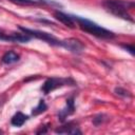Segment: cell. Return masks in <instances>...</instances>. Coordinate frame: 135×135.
<instances>
[{"label":"cell","mask_w":135,"mask_h":135,"mask_svg":"<svg viewBox=\"0 0 135 135\" xmlns=\"http://www.w3.org/2000/svg\"><path fill=\"white\" fill-rule=\"evenodd\" d=\"M27 118H28V116L24 115V114L21 113V112H17V113L12 117L11 123H12V126H14V127H22V126L24 124V122L27 120Z\"/></svg>","instance_id":"8fae6325"},{"label":"cell","mask_w":135,"mask_h":135,"mask_svg":"<svg viewBox=\"0 0 135 135\" xmlns=\"http://www.w3.org/2000/svg\"><path fill=\"white\" fill-rule=\"evenodd\" d=\"M19 30L24 33V34H27L28 36L31 37H34V38H37L39 40H42L46 43H49L50 45H54V46H61L62 47V44H63V41L56 38L55 36H53L52 34H49L46 32H42V31H39V30H32V28H27V27H23V26H19Z\"/></svg>","instance_id":"3957f363"},{"label":"cell","mask_w":135,"mask_h":135,"mask_svg":"<svg viewBox=\"0 0 135 135\" xmlns=\"http://www.w3.org/2000/svg\"><path fill=\"white\" fill-rule=\"evenodd\" d=\"M47 126H49V124H43V126H41L40 129L36 131V134H41V133L43 134V133H46V132H47Z\"/></svg>","instance_id":"e0dca14e"},{"label":"cell","mask_w":135,"mask_h":135,"mask_svg":"<svg viewBox=\"0 0 135 135\" xmlns=\"http://www.w3.org/2000/svg\"><path fill=\"white\" fill-rule=\"evenodd\" d=\"M54 17L61 23H63L65 26L70 27V28H74L75 27V21L72 17V15H68L65 13H62V12H59V11H56L54 12Z\"/></svg>","instance_id":"9c48e42d"},{"label":"cell","mask_w":135,"mask_h":135,"mask_svg":"<svg viewBox=\"0 0 135 135\" xmlns=\"http://www.w3.org/2000/svg\"><path fill=\"white\" fill-rule=\"evenodd\" d=\"M74 21L77 22L78 26L80 27L81 31L92 35V36H95L97 38H101V39H112L115 37V34L100 25H98L97 23L86 19V18H83V17H79V16H74L72 15Z\"/></svg>","instance_id":"7a4b0ae2"},{"label":"cell","mask_w":135,"mask_h":135,"mask_svg":"<svg viewBox=\"0 0 135 135\" xmlns=\"http://www.w3.org/2000/svg\"><path fill=\"white\" fill-rule=\"evenodd\" d=\"M31 36L24 33H4L0 31V40L8 41V42H18V43H25L31 40Z\"/></svg>","instance_id":"5b68a950"},{"label":"cell","mask_w":135,"mask_h":135,"mask_svg":"<svg viewBox=\"0 0 135 135\" xmlns=\"http://www.w3.org/2000/svg\"><path fill=\"white\" fill-rule=\"evenodd\" d=\"M115 93L118 96H121V97H131L130 92H128V91H126L124 89H121V88H116L115 89Z\"/></svg>","instance_id":"9a60e30c"},{"label":"cell","mask_w":135,"mask_h":135,"mask_svg":"<svg viewBox=\"0 0 135 135\" xmlns=\"http://www.w3.org/2000/svg\"><path fill=\"white\" fill-rule=\"evenodd\" d=\"M55 133H58V134H73V135H76V134H81V131L78 127V123L75 122V121H70L59 128H57L55 130Z\"/></svg>","instance_id":"ba28073f"},{"label":"cell","mask_w":135,"mask_h":135,"mask_svg":"<svg viewBox=\"0 0 135 135\" xmlns=\"http://www.w3.org/2000/svg\"><path fill=\"white\" fill-rule=\"evenodd\" d=\"M2 133H3V132H2V131H1V130H0V134H2Z\"/></svg>","instance_id":"ac0fdd59"},{"label":"cell","mask_w":135,"mask_h":135,"mask_svg":"<svg viewBox=\"0 0 135 135\" xmlns=\"http://www.w3.org/2000/svg\"><path fill=\"white\" fill-rule=\"evenodd\" d=\"M120 46L123 49V50H126V51H128L132 56L135 54V49H134V45L133 44H120Z\"/></svg>","instance_id":"2e32d148"},{"label":"cell","mask_w":135,"mask_h":135,"mask_svg":"<svg viewBox=\"0 0 135 135\" xmlns=\"http://www.w3.org/2000/svg\"><path fill=\"white\" fill-rule=\"evenodd\" d=\"M9 1H11L12 3H14V4H17V5H22V6L37 4V1H36V0H9Z\"/></svg>","instance_id":"4fadbf2b"},{"label":"cell","mask_w":135,"mask_h":135,"mask_svg":"<svg viewBox=\"0 0 135 135\" xmlns=\"http://www.w3.org/2000/svg\"><path fill=\"white\" fill-rule=\"evenodd\" d=\"M107 119H108V117H107L104 114H98V115H96V116L93 118V123H94L96 127H98V126H100L101 123H103Z\"/></svg>","instance_id":"5bb4252c"},{"label":"cell","mask_w":135,"mask_h":135,"mask_svg":"<svg viewBox=\"0 0 135 135\" xmlns=\"http://www.w3.org/2000/svg\"><path fill=\"white\" fill-rule=\"evenodd\" d=\"M19 59H20L19 54H17V53L14 52V51H8V52H6V53L2 56L1 61H2V63H4V64H13V63L18 62Z\"/></svg>","instance_id":"30bf717a"},{"label":"cell","mask_w":135,"mask_h":135,"mask_svg":"<svg viewBox=\"0 0 135 135\" xmlns=\"http://www.w3.org/2000/svg\"><path fill=\"white\" fill-rule=\"evenodd\" d=\"M63 44L62 47L68 50L69 52L73 53V54H81L84 51V45L83 43L76 39V38H69V39H63Z\"/></svg>","instance_id":"8992f818"},{"label":"cell","mask_w":135,"mask_h":135,"mask_svg":"<svg viewBox=\"0 0 135 135\" xmlns=\"http://www.w3.org/2000/svg\"><path fill=\"white\" fill-rule=\"evenodd\" d=\"M103 8L110 13L111 15L121 18L123 20H128L131 22H134L132 16L129 14V9L134 7L133 1H127V0H103L102 1Z\"/></svg>","instance_id":"6da1fadb"},{"label":"cell","mask_w":135,"mask_h":135,"mask_svg":"<svg viewBox=\"0 0 135 135\" xmlns=\"http://www.w3.org/2000/svg\"><path fill=\"white\" fill-rule=\"evenodd\" d=\"M74 112H75V102H74V97L72 96L65 100V107L58 112V119L61 122H63L65 118L72 115Z\"/></svg>","instance_id":"52a82bcc"},{"label":"cell","mask_w":135,"mask_h":135,"mask_svg":"<svg viewBox=\"0 0 135 135\" xmlns=\"http://www.w3.org/2000/svg\"><path fill=\"white\" fill-rule=\"evenodd\" d=\"M46 109H47L46 103L44 102V100H43V99H40V100H39V102H38V104H37V105L32 110V114H33L34 116H37V115H39V114H41V113L45 112V111H46Z\"/></svg>","instance_id":"7c38bea8"},{"label":"cell","mask_w":135,"mask_h":135,"mask_svg":"<svg viewBox=\"0 0 135 135\" xmlns=\"http://www.w3.org/2000/svg\"><path fill=\"white\" fill-rule=\"evenodd\" d=\"M64 85H75V81L68 77V78H62V77H50L47 78L42 86H41V91L47 95L50 94L51 92H53L54 90L58 89V88H62Z\"/></svg>","instance_id":"277c9868"}]
</instances>
